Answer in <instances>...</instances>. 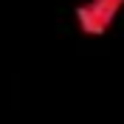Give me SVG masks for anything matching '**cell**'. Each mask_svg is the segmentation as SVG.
<instances>
[{"label": "cell", "instance_id": "obj_1", "mask_svg": "<svg viewBox=\"0 0 124 124\" xmlns=\"http://www.w3.org/2000/svg\"><path fill=\"white\" fill-rule=\"evenodd\" d=\"M121 8L124 0H87L76 6V25L87 37H104L121 14Z\"/></svg>", "mask_w": 124, "mask_h": 124}]
</instances>
